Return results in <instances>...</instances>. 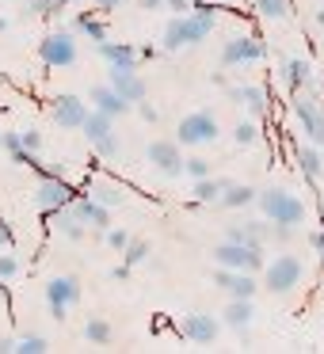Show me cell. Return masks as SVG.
<instances>
[{
  "instance_id": "cell-1",
  "label": "cell",
  "mask_w": 324,
  "mask_h": 354,
  "mask_svg": "<svg viewBox=\"0 0 324 354\" xmlns=\"http://www.w3.org/2000/svg\"><path fill=\"white\" fill-rule=\"evenodd\" d=\"M255 202H260L263 217L275 225H301L305 221V202L294 191H286V187H267V191L255 194Z\"/></svg>"
},
{
  "instance_id": "cell-2",
  "label": "cell",
  "mask_w": 324,
  "mask_h": 354,
  "mask_svg": "<svg viewBox=\"0 0 324 354\" xmlns=\"http://www.w3.org/2000/svg\"><path fill=\"white\" fill-rule=\"evenodd\" d=\"M294 115H298V122H301V130H305V141H313L316 149H324V103H321V95H313V92H294Z\"/></svg>"
},
{
  "instance_id": "cell-3",
  "label": "cell",
  "mask_w": 324,
  "mask_h": 354,
  "mask_svg": "<svg viewBox=\"0 0 324 354\" xmlns=\"http://www.w3.org/2000/svg\"><path fill=\"white\" fill-rule=\"evenodd\" d=\"M214 263L217 267H229V270H263V248L260 244H240V240H222L214 248Z\"/></svg>"
},
{
  "instance_id": "cell-4",
  "label": "cell",
  "mask_w": 324,
  "mask_h": 354,
  "mask_svg": "<svg viewBox=\"0 0 324 354\" xmlns=\"http://www.w3.org/2000/svg\"><path fill=\"white\" fill-rule=\"evenodd\" d=\"M301 274H305V267H301L298 255H275V259L263 267V286H267L271 293H290L301 286Z\"/></svg>"
},
{
  "instance_id": "cell-5",
  "label": "cell",
  "mask_w": 324,
  "mask_h": 354,
  "mask_svg": "<svg viewBox=\"0 0 324 354\" xmlns=\"http://www.w3.org/2000/svg\"><path fill=\"white\" fill-rule=\"evenodd\" d=\"M39 57L42 65H50V69H69L73 62H77V39H73V31H50L46 39L39 42Z\"/></svg>"
},
{
  "instance_id": "cell-6",
  "label": "cell",
  "mask_w": 324,
  "mask_h": 354,
  "mask_svg": "<svg viewBox=\"0 0 324 354\" xmlns=\"http://www.w3.org/2000/svg\"><path fill=\"white\" fill-rule=\"evenodd\" d=\"M80 301V278L77 274H57L46 282V305H50V316L54 320H65L73 305Z\"/></svg>"
},
{
  "instance_id": "cell-7",
  "label": "cell",
  "mask_w": 324,
  "mask_h": 354,
  "mask_svg": "<svg viewBox=\"0 0 324 354\" xmlns=\"http://www.w3.org/2000/svg\"><path fill=\"white\" fill-rule=\"evenodd\" d=\"M267 57V46H263L255 35H237L222 46V65L225 69H237V65H252V62H263Z\"/></svg>"
},
{
  "instance_id": "cell-8",
  "label": "cell",
  "mask_w": 324,
  "mask_h": 354,
  "mask_svg": "<svg viewBox=\"0 0 324 354\" xmlns=\"http://www.w3.org/2000/svg\"><path fill=\"white\" fill-rule=\"evenodd\" d=\"M50 118H54L62 130H80V126H84V118H88V103L80 100V95L62 92V95H54V100H50Z\"/></svg>"
},
{
  "instance_id": "cell-9",
  "label": "cell",
  "mask_w": 324,
  "mask_h": 354,
  "mask_svg": "<svg viewBox=\"0 0 324 354\" xmlns=\"http://www.w3.org/2000/svg\"><path fill=\"white\" fill-rule=\"evenodd\" d=\"M73 198H77V191H73V187L65 183L62 176H42L39 191H35V202H39L42 214H54V209L69 206Z\"/></svg>"
},
{
  "instance_id": "cell-10",
  "label": "cell",
  "mask_w": 324,
  "mask_h": 354,
  "mask_svg": "<svg viewBox=\"0 0 324 354\" xmlns=\"http://www.w3.org/2000/svg\"><path fill=\"white\" fill-rule=\"evenodd\" d=\"M179 141L183 145H206V141L217 138V118L210 115V111H195V115H187L183 122H179Z\"/></svg>"
},
{
  "instance_id": "cell-11",
  "label": "cell",
  "mask_w": 324,
  "mask_h": 354,
  "mask_svg": "<svg viewBox=\"0 0 324 354\" xmlns=\"http://www.w3.org/2000/svg\"><path fill=\"white\" fill-rule=\"evenodd\" d=\"M179 335L187 339V343H199V346H206V343H214L217 339V331H222V324L214 320V316H206V313H187L183 320H179Z\"/></svg>"
},
{
  "instance_id": "cell-12",
  "label": "cell",
  "mask_w": 324,
  "mask_h": 354,
  "mask_svg": "<svg viewBox=\"0 0 324 354\" xmlns=\"http://www.w3.org/2000/svg\"><path fill=\"white\" fill-rule=\"evenodd\" d=\"M217 27V12L214 8H191L183 16V46H199L214 35Z\"/></svg>"
},
{
  "instance_id": "cell-13",
  "label": "cell",
  "mask_w": 324,
  "mask_h": 354,
  "mask_svg": "<svg viewBox=\"0 0 324 354\" xmlns=\"http://www.w3.org/2000/svg\"><path fill=\"white\" fill-rule=\"evenodd\" d=\"M111 88H115L126 103H141L149 95L145 80H141L138 69H130V65H111Z\"/></svg>"
},
{
  "instance_id": "cell-14",
  "label": "cell",
  "mask_w": 324,
  "mask_h": 354,
  "mask_svg": "<svg viewBox=\"0 0 324 354\" xmlns=\"http://www.w3.org/2000/svg\"><path fill=\"white\" fill-rule=\"evenodd\" d=\"M149 164H153L156 171H164V176H179L183 171V153H179V141H153L149 145Z\"/></svg>"
},
{
  "instance_id": "cell-15",
  "label": "cell",
  "mask_w": 324,
  "mask_h": 354,
  "mask_svg": "<svg viewBox=\"0 0 324 354\" xmlns=\"http://www.w3.org/2000/svg\"><path fill=\"white\" fill-rule=\"evenodd\" d=\"M84 194H92L96 202H103V206H111V209L130 202V191H126L123 183H111V179H100V176L84 179Z\"/></svg>"
},
{
  "instance_id": "cell-16",
  "label": "cell",
  "mask_w": 324,
  "mask_h": 354,
  "mask_svg": "<svg viewBox=\"0 0 324 354\" xmlns=\"http://www.w3.org/2000/svg\"><path fill=\"white\" fill-rule=\"evenodd\" d=\"M73 209H77V217L88 225V229H100V232L111 229V206L96 202L92 194H77V198H73Z\"/></svg>"
},
{
  "instance_id": "cell-17",
  "label": "cell",
  "mask_w": 324,
  "mask_h": 354,
  "mask_svg": "<svg viewBox=\"0 0 324 354\" xmlns=\"http://www.w3.org/2000/svg\"><path fill=\"white\" fill-rule=\"evenodd\" d=\"M229 100L237 103V107H244L248 115H255V118L267 115V92H263L260 84H233L229 88Z\"/></svg>"
},
{
  "instance_id": "cell-18",
  "label": "cell",
  "mask_w": 324,
  "mask_h": 354,
  "mask_svg": "<svg viewBox=\"0 0 324 354\" xmlns=\"http://www.w3.org/2000/svg\"><path fill=\"white\" fill-rule=\"evenodd\" d=\"M50 225H54V232H57V236H65V240H84V232H88V225L77 217L73 202H69V206H62V209H54V214H50Z\"/></svg>"
},
{
  "instance_id": "cell-19",
  "label": "cell",
  "mask_w": 324,
  "mask_h": 354,
  "mask_svg": "<svg viewBox=\"0 0 324 354\" xmlns=\"http://www.w3.org/2000/svg\"><path fill=\"white\" fill-rule=\"evenodd\" d=\"M88 103H92L96 111H107V115H115V118H118V115H126V111L134 107V103H126V100H123V95H118L111 84H100V88H92V95H88Z\"/></svg>"
},
{
  "instance_id": "cell-20",
  "label": "cell",
  "mask_w": 324,
  "mask_h": 354,
  "mask_svg": "<svg viewBox=\"0 0 324 354\" xmlns=\"http://www.w3.org/2000/svg\"><path fill=\"white\" fill-rule=\"evenodd\" d=\"M222 316H225V324H229L233 331H240V339H248V324H252V316H255L252 297H233Z\"/></svg>"
},
{
  "instance_id": "cell-21",
  "label": "cell",
  "mask_w": 324,
  "mask_h": 354,
  "mask_svg": "<svg viewBox=\"0 0 324 354\" xmlns=\"http://www.w3.org/2000/svg\"><path fill=\"white\" fill-rule=\"evenodd\" d=\"M100 57L107 65H130V69H138L141 50H134L130 42H100Z\"/></svg>"
},
{
  "instance_id": "cell-22",
  "label": "cell",
  "mask_w": 324,
  "mask_h": 354,
  "mask_svg": "<svg viewBox=\"0 0 324 354\" xmlns=\"http://www.w3.org/2000/svg\"><path fill=\"white\" fill-rule=\"evenodd\" d=\"M294 160H298V168H301L305 179H321L324 176V156H321V149H316L313 141H305V145L294 153Z\"/></svg>"
},
{
  "instance_id": "cell-23",
  "label": "cell",
  "mask_w": 324,
  "mask_h": 354,
  "mask_svg": "<svg viewBox=\"0 0 324 354\" xmlns=\"http://www.w3.org/2000/svg\"><path fill=\"white\" fill-rule=\"evenodd\" d=\"M80 130H84V138L92 141H100V138H107V133H115V115H107V111H88V118H84V126H80Z\"/></svg>"
},
{
  "instance_id": "cell-24",
  "label": "cell",
  "mask_w": 324,
  "mask_h": 354,
  "mask_svg": "<svg viewBox=\"0 0 324 354\" xmlns=\"http://www.w3.org/2000/svg\"><path fill=\"white\" fill-rule=\"evenodd\" d=\"M282 80H286L290 92H301V88L313 80V65H309L305 57H290V62L282 65Z\"/></svg>"
},
{
  "instance_id": "cell-25",
  "label": "cell",
  "mask_w": 324,
  "mask_h": 354,
  "mask_svg": "<svg viewBox=\"0 0 324 354\" xmlns=\"http://www.w3.org/2000/svg\"><path fill=\"white\" fill-rule=\"evenodd\" d=\"M255 187H248V183H225V194H222V206L225 209H244V206H252L255 202Z\"/></svg>"
},
{
  "instance_id": "cell-26",
  "label": "cell",
  "mask_w": 324,
  "mask_h": 354,
  "mask_svg": "<svg viewBox=\"0 0 324 354\" xmlns=\"http://www.w3.org/2000/svg\"><path fill=\"white\" fill-rule=\"evenodd\" d=\"M84 339H88L92 346H107L111 339H115V328H111L103 316H92V320L84 324Z\"/></svg>"
},
{
  "instance_id": "cell-27",
  "label": "cell",
  "mask_w": 324,
  "mask_h": 354,
  "mask_svg": "<svg viewBox=\"0 0 324 354\" xmlns=\"http://www.w3.org/2000/svg\"><path fill=\"white\" fill-rule=\"evenodd\" d=\"M255 290H260V282H255L252 270H233V282H229V297H255Z\"/></svg>"
},
{
  "instance_id": "cell-28",
  "label": "cell",
  "mask_w": 324,
  "mask_h": 354,
  "mask_svg": "<svg viewBox=\"0 0 324 354\" xmlns=\"http://www.w3.org/2000/svg\"><path fill=\"white\" fill-rule=\"evenodd\" d=\"M222 194H225V179H214V176L195 179V202H222Z\"/></svg>"
},
{
  "instance_id": "cell-29",
  "label": "cell",
  "mask_w": 324,
  "mask_h": 354,
  "mask_svg": "<svg viewBox=\"0 0 324 354\" xmlns=\"http://www.w3.org/2000/svg\"><path fill=\"white\" fill-rule=\"evenodd\" d=\"M65 8V0H24V16H42V19H57Z\"/></svg>"
},
{
  "instance_id": "cell-30",
  "label": "cell",
  "mask_w": 324,
  "mask_h": 354,
  "mask_svg": "<svg viewBox=\"0 0 324 354\" xmlns=\"http://www.w3.org/2000/svg\"><path fill=\"white\" fill-rule=\"evenodd\" d=\"M255 12H260L263 19H290L294 4L290 0H255Z\"/></svg>"
},
{
  "instance_id": "cell-31",
  "label": "cell",
  "mask_w": 324,
  "mask_h": 354,
  "mask_svg": "<svg viewBox=\"0 0 324 354\" xmlns=\"http://www.w3.org/2000/svg\"><path fill=\"white\" fill-rule=\"evenodd\" d=\"M77 31L80 35H88V39L100 46V42H107V27H103V19H96V16H88V12H80L77 16Z\"/></svg>"
},
{
  "instance_id": "cell-32",
  "label": "cell",
  "mask_w": 324,
  "mask_h": 354,
  "mask_svg": "<svg viewBox=\"0 0 324 354\" xmlns=\"http://www.w3.org/2000/svg\"><path fill=\"white\" fill-rule=\"evenodd\" d=\"M161 46L168 50V54H176V50L183 46V16H172V19H168V27H164V39H161Z\"/></svg>"
},
{
  "instance_id": "cell-33",
  "label": "cell",
  "mask_w": 324,
  "mask_h": 354,
  "mask_svg": "<svg viewBox=\"0 0 324 354\" xmlns=\"http://www.w3.org/2000/svg\"><path fill=\"white\" fill-rule=\"evenodd\" d=\"M0 149L16 160H27V149H24V133L19 130H0Z\"/></svg>"
},
{
  "instance_id": "cell-34",
  "label": "cell",
  "mask_w": 324,
  "mask_h": 354,
  "mask_svg": "<svg viewBox=\"0 0 324 354\" xmlns=\"http://www.w3.org/2000/svg\"><path fill=\"white\" fill-rule=\"evenodd\" d=\"M233 141H237L240 149L255 145V141H260V126H255V122H237V126H233Z\"/></svg>"
},
{
  "instance_id": "cell-35",
  "label": "cell",
  "mask_w": 324,
  "mask_h": 354,
  "mask_svg": "<svg viewBox=\"0 0 324 354\" xmlns=\"http://www.w3.org/2000/svg\"><path fill=\"white\" fill-rule=\"evenodd\" d=\"M145 259H149V244H145V240H134V236H130V244L123 248V263L138 267V263H145Z\"/></svg>"
},
{
  "instance_id": "cell-36",
  "label": "cell",
  "mask_w": 324,
  "mask_h": 354,
  "mask_svg": "<svg viewBox=\"0 0 324 354\" xmlns=\"http://www.w3.org/2000/svg\"><path fill=\"white\" fill-rule=\"evenodd\" d=\"M50 351V343L42 335H24V339H16V354H46Z\"/></svg>"
},
{
  "instance_id": "cell-37",
  "label": "cell",
  "mask_w": 324,
  "mask_h": 354,
  "mask_svg": "<svg viewBox=\"0 0 324 354\" xmlns=\"http://www.w3.org/2000/svg\"><path fill=\"white\" fill-rule=\"evenodd\" d=\"M92 149L103 156V160H111V156H118V138H115V133H107V138H100Z\"/></svg>"
},
{
  "instance_id": "cell-38",
  "label": "cell",
  "mask_w": 324,
  "mask_h": 354,
  "mask_svg": "<svg viewBox=\"0 0 324 354\" xmlns=\"http://www.w3.org/2000/svg\"><path fill=\"white\" fill-rule=\"evenodd\" d=\"M183 171H187L191 179H206V176H210V160H202V156H191V160L183 164Z\"/></svg>"
},
{
  "instance_id": "cell-39",
  "label": "cell",
  "mask_w": 324,
  "mask_h": 354,
  "mask_svg": "<svg viewBox=\"0 0 324 354\" xmlns=\"http://www.w3.org/2000/svg\"><path fill=\"white\" fill-rule=\"evenodd\" d=\"M16 270H19L16 255H8V252H0V282H12V278H16Z\"/></svg>"
},
{
  "instance_id": "cell-40",
  "label": "cell",
  "mask_w": 324,
  "mask_h": 354,
  "mask_svg": "<svg viewBox=\"0 0 324 354\" xmlns=\"http://www.w3.org/2000/svg\"><path fill=\"white\" fill-rule=\"evenodd\" d=\"M294 229H298V225H275V221H271V240H275V244H290Z\"/></svg>"
},
{
  "instance_id": "cell-41",
  "label": "cell",
  "mask_w": 324,
  "mask_h": 354,
  "mask_svg": "<svg viewBox=\"0 0 324 354\" xmlns=\"http://www.w3.org/2000/svg\"><path fill=\"white\" fill-rule=\"evenodd\" d=\"M107 244L115 248V252H123V248L130 244V232H126V229H115V225H111V229H107Z\"/></svg>"
},
{
  "instance_id": "cell-42",
  "label": "cell",
  "mask_w": 324,
  "mask_h": 354,
  "mask_svg": "<svg viewBox=\"0 0 324 354\" xmlns=\"http://www.w3.org/2000/svg\"><path fill=\"white\" fill-rule=\"evenodd\" d=\"M164 8H172V12H176V16H187V12L195 8V0H168Z\"/></svg>"
},
{
  "instance_id": "cell-43",
  "label": "cell",
  "mask_w": 324,
  "mask_h": 354,
  "mask_svg": "<svg viewBox=\"0 0 324 354\" xmlns=\"http://www.w3.org/2000/svg\"><path fill=\"white\" fill-rule=\"evenodd\" d=\"M134 107L141 111V118H145V122H156V118H161V115H156V107H153V103H145V100H141V103H134Z\"/></svg>"
},
{
  "instance_id": "cell-44",
  "label": "cell",
  "mask_w": 324,
  "mask_h": 354,
  "mask_svg": "<svg viewBox=\"0 0 324 354\" xmlns=\"http://www.w3.org/2000/svg\"><path fill=\"white\" fill-rule=\"evenodd\" d=\"M8 248H12V229L0 221V252H8Z\"/></svg>"
},
{
  "instance_id": "cell-45",
  "label": "cell",
  "mask_w": 324,
  "mask_h": 354,
  "mask_svg": "<svg viewBox=\"0 0 324 354\" xmlns=\"http://www.w3.org/2000/svg\"><path fill=\"white\" fill-rule=\"evenodd\" d=\"M111 278H115V282H126V278H130V263H118V267L111 270Z\"/></svg>"
},
{
  "instance_id": "cell-46",
  "label": "cell",
  "mask_w": 324,
  "mask_h": 354,
  "mask_svg": "<svg viewBox=\"0 0 324 354\" xmlns=\"http://www.w3.org/2000/svg\"><path fill=\"white\" fill-rule=\"evenodd\" d=\"M92 4H96V8H100V12H115L118 4H123V0H92Z\"/></svg>"
},
{
  "instance_id": "cell-47",
  "label": "cell",
  "mask_w": 324,
  "mask_h": 354,
  "mask_svg": "<svg viewBox=\"0 0 324 354\" xmlns=\"http://www.w3.org/2000/svg\"><path fill=\"white\" fill-rule=\"evenodd\" d=\"M309 244H313L316 255H324V232H313V236H309Z\"/></svg>"
},
{
  "instance_id": "cell-48",
  "label": "cell",
  "mask_w": 324,
  "mask_h": 354,
  "mask_svg": "<svg viewBox=\"0 0 324 354\" xmlns=\"http://www.w3.org/2000/svg\"><path fill=\"white\" fill-rule=\"evenodd\" d=\"M164 4H168V0H141V8L145 12H156V8H164Z\"/></svg>"
},
{
  "instance_id": "cell-49",
  "label": "cell",
  "mask_w": 324,
  "mask_h": 354,
  "mask_svg": "<svg viewBox=\"0 0 324 354\" xmlns=\"http://www.w3.org/2000/svg\"><path fill=\"white\" fill-rule=\"evenodd\" d=\"M0 354H16V339H0Z\"/></svg>"
},
{
  "instance_id": "cell-50",
  "label": "cell",
  "mask_w": 324,
  "mask_h": 354,
  "mask_svg": "<svg viewBox=\"0 0 324 354\" xmlns=\"http://www.w3.org/2000/svg\"><path fill=\"white\" fill-rule=\"evenodd\" d=\"M316 24H321V31H324V8H321V12H316Z\"/></svg>"
},
{
  "instance_id": "cell-51",
  "label": "cell",
  "mask_w": 324,
  "mask_h": 354,
  "mask_svg": "<svg viewBox=\"0 0 324 354\" xmlns=\"http://www.w3.org/2000/svg\"><path fill=\"white\" fill-rule=\"evenodd\" d=\"M4 31H8V19H4V16H0V35H4Z\"/></svg>"
},
{
  "instance_id": "cell-52",
  "label": "cell",
  "mask_w": 324,
  "mask_h": 354,
  "mask_svg": "<svg viewBox=\"0 0 324 354\" xmlns=\"http://www.w3.org/2000/svg\"><path fill=\"white\" fill-rule=\"evenodd\" d=\"M65 4H80V0H65Z\"/></svg>"
},
{
  "instance_id": "cell-53",
  "label": "cell",
  "mask_w": 324,
  "mask_h": 354,
  "mask_svg": "<svg viewBox=\"0 0 324 354\" xmlns=\"http://www.w3.org/2000/svg\"><path fill=\"white\" fill-rule=\"evenodd\" d=\"M222 4H233V0H222Z\"/></svg>"
},
{
  "instance_id": "cell-54",
  "label": "cell",
  "mask_w": 324,
  "mask_h": 354,
  "mask_svg": "<svg viewBox=\"0 0 324 354\" xmlns=\"http://www.w3.org/2000/svg\"><path fill=\"white\" fill-rule=\"evenodd\" d=\"M321 103H324V95H321Z\"/></svg>"
},
{
  "instance_id": "cell-55",
  "label": "cell",
  "mask_w": 324,
  "mask_h": 354,
  "mask_svg": "<svg viewBox=\"0 0 324 354\" xmlns=\"http://www.w3.org/2000/svg\"><path fill=\"white\" fill-rule=\"evenodd\" d=\"M321 77H324V73H321Z\"/></svg>"
}]
</instances>
